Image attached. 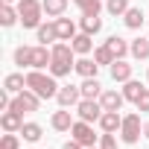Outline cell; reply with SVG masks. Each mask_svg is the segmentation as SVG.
I'll list each match as a JSON object with an SVG mask.
<instances>
[{
  "mask_svg": "<svg viewBox=\"0 0 149 149\" xmlns=\"http://www.w3.org/2000/svg\"><path fill=\"white\" fill-rule=\"evenodd\" d=\"M94 58H97V64H108V67H111V64H114V61H117V58H114V56H111V50H108V47H105V44H102V47H97V50H94Z\"/></svg>",
  "mask_w": 149,
  "mask_h": 149,
  "instance_id": "cell-30",
  "label": "cell"
},
{
  "mask_svg": "<svg viewBox=\"0 0 149 149\" xmlns=\"http://www.w3.org/2000/svg\"><path fill=\"white\" fill-rule=\"evenodd\" d=\"M105 47L111 50V56H114V58H123L126 53H132V44H126L120 35H111V38L105 41Z\"/></svg>",
  "mask_w": 149,
  "mask_h": 149,
  "instance_id": "cell-18",
  "label": "cell"
},
{
  "mask_svg": "<svg viewBox=\"0 0 149 149\" xmlns=\"http://www.w3.org/2000/svg\"><path fill=\"white\" fill-rule=\"evenodd\" d=\"M38 41L47 47V44H53V41H58V29H56V21L53 24H41L38 26Z\"/></svg>",
  "mask_w": 149,
  "mask_h": 149,
  "instance_id": "cell-21",
  "label": "cell"
},
{
  "mask_svg": "<svg viewBox=\"0 0 149 149\" xmlns=\"http://www.w3.org/2000/svg\"><path fill=\"white\" fill-rule=\"evenodd\" d=\"M50 53H53V61H50V73L56 79H61V76H67L70 70H76V53H73V47L70 44H64V41H56L53 47H50Z\"/></svg>",
  "mask_w": 149,
  "mask_h": 149,
  "instance_id": "cell-1",
  "label": "cell"
},
{
  "mask_svg": "<svg viewBox=\"0 0 149 149\" xmlns=\"http://www.w3.org/2000/svg\"><path fill=\"white\" fill-rule=\"evenodd\" d=\"M0 149H18V137H15V132H6V134H3Z\"/></svg>",
  "mask_w": 149,
  "mask_h": 149,
  "instance_id": "cell-34",
  "label": "cell"
},
{
  "mask_svg": "<svg viewBox=\"0 0 149 149\" xmlns=\"http://www.w3.org/2000/svg\"><path fill=\"white\" fill-rule=\"evenodd\" d=\"M143 137H149V123H146V126H143Z\"/></svg>",
  "mask_w": 149,
  "mask_h": 149,
  "instance_id": "cell-37",
  "label": "cell"
},
{
  "mask_svg": "<svg viewBox=\"0 0 149 149\" xmlns=\"http://www.w3.org/2000/svg\"><path fill=\"white\" fill-rule=\"evenodd\" d=\"M3 3H15V0H3Z\"/></svg>",
  "mask_w": 149,
  "mask_h": 149,
  "instance_id": "cell-38",
  "label": "cell"
},
{
  "mask_svg": "<svg viewBox=\"0 0 149 149\" xmlns=\"http://www.w3.org/2000/svg\"><path fill=\"white\" fill-rule=\"evenodd\" d=\"M123 21H126L129 29H140V24H143V9H140V6H129V12L123 15Z\"/></svg>",
  "mask_w": 149,
  "mask_h": 149,
  "instance_id": "cell-24",
  "label": "cell"
},
{
  "mask_svg": "<svg viewBox=\"0 0 149 149\" xmlns=\"http://www.w3.org/2000/svg\"><path fill=\"white\" fill-rule=\"evenodd\" d=\"M76 73H79V76L82 79H91V76H97V73H100V64H97V58H76Z\"/></svg>",
  "mask_w": 149,
  "mask_h": 149,
  "instance_id": "cell-15",
  "label": "cell"
},
{
  "mask_svg": "<svg viewBox=\"0 0 149 149\" xmlns=\"http://www.w3.org/2000/svg\"><path fill=\"white\" fill-rule=\"evenodd\" d=\"M18 21H21V12L12 9V3H3V6H0V24H3V26H15Z\"/></svg>",
  "mask_w": 149,
  "mask_h": 149,
  "instance_id": "cell-23",
  "label": "cell"
},
{
  "mask_svg": "<svg viewBox=\"0 0 149 149\" xmlns=\"http://www.w3.org/2000/svg\"><path fill=\"white\" fill-rule=\"evenodd\" d=\"M94 35H88V32H79L76 38L70 41V47H73V53H79V56H88L91 53V47H94V41H91Z\"/></svg>",
  "mask_w": 149,
  "mask_h": 149,
  "instance_id": "cell-19",
  "label": "cell"
},
{
  "mask_svg": "<svg viewBox=\"0 0 149 149\" xmlns=\"http://www.w3.org/2000/svg\"><path fill=\"white\" fill-rule=\"evenodd\" d=\"M146 79H149V70H146Z\"/></svg>",
  "mask_w": 149,
  "mask_h": 149,
  "instance_id": "cell-39",
  "label": "cell"
},
{
  "mask_svg": "<svg viewBox=\"0 0 149 149\" xmlns=\"http://www.w3.org/2000/svg\"><path fill=\"white\" fill-rule=\"evenodd\" d=\"M61 149H85V146H82V143H79V140H73V137H70V140H67V143H64V146H61Z\"/></svg>",
  "mask_w": 149,
  "mask_h": 149,
  "instance_id": "cell-36",
  "label": "cell"
},
{
  "mask_svg": "<svg viewBox=\"0 0 149 149\" xmlns=\"http://www.w3.org/2000/svg\"><path fill=\"white\" fill-rule=\"evenodd\" d=\"M70 134H73V140H79L85 149H88V146H94V143H97V137H100V134H94V126H91V123H85V120H76V123H73Z\"/></svg>",
  "mask_w": 149,
  "mask_h": 149,
  "instance_id": "cell-7",
  "label": "cell"
},
{
  "mask_svg": "<svg viewBox=\"0 0 149 149\" xmlns=\"http://www.w3.org/2000/svg\"><path fill=\"white\" fill-rule=\"evenodd\" d=\"M140 132H143L140 114H126L123 117V126H120V140L123 143H137L140 140Z\"/></svg>",
  "mask_w": 149,
  "mask_h": 149,
  "instance_id": "cell-5",
  "label": "cell"
},
{
  "mask_svg": "<svg viewBox=\"0 0 149 149\" xmlns=\"http://www.w3.org/2000/svg\"><path fill=\"white\" fill-rule=\"evenodd\" d=\"M29 58H32V47H18L15 50V64L18 67H29Z\"/></svg>",
  "mask_w": 149,
  "mask_h": 149,
  "instance_id": "cell-31",
  "label": "cell"
},
{
  "mask_svg": "<svg viewBox=\"0 0 149 149\" xmlns=\"http://www.w3.org/2000/svg\"><path fill=\"white\" fill-rule=\"evenodd\" d=\"M56 29H58V41H73L79 32H76V24L70 18H56Z\"/></svg>",
  "mask_w": 149,
  "mask_h": 149,
  "instance_id": "cell-11",
  "label": "cell"
},
{
  "mask_svg": "<svg viewBox=\"0 0 149 149\" xmlns=\"http://www.w3.org/2000/svg\"><path fill=\"white\" fill-rule=\"evenodd\" d=\"M79 91H82V100H100V97H102V85H100L97 76L85 79V82L79 85Z\"/></svg>",
  "mask_w": 149,
  "mask_h": 149,
  "instance_id": "cell-13",
  "label": "cell"
},
{
  "mask_svg": "<svg viewBox=\"0 0 149 149\" xmlns=\"http://www.w3.org/2000/svg\"><path fill=\"white\" fill-rule=\"evenodd\" d=\"M132 56H134V58H149V38L132 41Z\"/></svg>",
  "mask_w": 149,
  "mask_h": 149,
  "instance_id": "cell-29",
  "label": "cell"
},
{
  "mask_svg": "<svg viewBox=\"0 0 149 149\" xmlns=\"http://www.w3.org/2000/svg\"><path fill=\"white\" fill-rule=\"evenodd\" d=\"M18 12H21L24 29H38L41 26V15H44V3L41 0H18Z\"/></svg>",
  "mask_w": 149,
  "mask_h": 149,
  "instance_id": "cell-3",
  "label": "cell"
},
{
  "mask_svg": "<svg viewBox=\"0 0 149 149\" xmlns=\"http://www.w3.org/2000/svg\"><path fill=\"white\" fill-rule=\"evenodd\" d=\"M134 105H137V111H140V114H143V111H149V91H143V94H140V100H137Z\"/></svg>",
  "mask_w": 149,
  "mask_h": 149,
  "instance_id": "cell-35",
  "label": "cell"
},
{
  "mask_svg": "<svg viewBox=\"0 0 149 149\" xmlns=\"http://www.w3.org/2000/svg\"><path fill=\"white\" fill-rule=\"evenodd\" d=\"M82 32H88V35H97L100 29H102V18L100 15H82Z\"/></svg>",
  "mask_w": 149,
  "mask_h": 149,
  "instance_id": "cell-25",
  "label": "cell"
},
{
  "mask_svg": "<svg viewBox=\"0 0 149 149\" xmlns=\"http://www.w3.org/2000/svg\"><path fill=\"white\" fill-rule=\"evenodd\" d=\"M50 126H53L56 132H70V129H73V117H70V111H67V108L56 111L53 120H50Z\"/></svg>",
  "mask_w": 149,
  "mask_h": 149,
  "instance_id": "cell-16",
  "label": "cell"
},
{
  "mask_svg": "<svg viewBox=\"0 0 149 149\" xmlns=\"http://www.w3.org/2000/svg\"><path fill=\"white\" fill-rule=\"evenodd\" d=\"M38 105H41V97L35 94V91H29V88H24L21 94H15V100H12V111H18V114H29V111H38Z\"/></svg>",
  "mask_w": 149,
  "mask_h": 149,
  "instance_id": "cell-4",
  "label": "cell"
},
{
  "mask_svg": "<svg viewBox=\"0 0 149 149\" xmlns=\"http://www.w3.org/2000/svg\"><path fill=\"white\" fill-rule=\"evenodd\" d=\"M105 9H108L111 15H117V18H120V15H126V12H129V0H108Z\"/></svg>",
  "mask_w": 149,
  "mask_h": 149,
  "instance_id": "cell-32",
  "label": "cell"
},
{
  "mask_svg": "<svg viewBox=\"0 0 149 149\" xmlns=\"http://www.w3.org/2000/svg\"><path fill=\"white\" fill-rule=\"evenodd\" d=\"M120 126H123V117L117 114V111H102V117H100V129L102 132H120Z\"/></svg>",
  "mask_w": 149,
  "mask_h": 149,
  "instance_id": "cell-14",
  "label": "cell"
},
{
  "mask_svg": "<svg viewBox=\"0 0 149 149\" xmlns=\"http://www.w3.org/2000/svg\"><path fill=\"white\" fill-rule=\"evenodd\" d=\"M3 88H6L9 94H21V91L26 88V76H21V73H9V76L3 79Z\"/></svg>",
  "mask_w": 149,
  "mask_h": 149,
  "instance_id": "cell-20",
  "label": "cell"
},
{
  "mask_svg": "<svg viewBox=\"0 0 149 149\" xmlns=\"http://www.w3.org/2000/svg\"><path fill=\"white\" fill-rule=\"evenodd\" d=\"M50 61H53V53H50L44 44L32 47V58H29V67H32V70H44V67H50Z\"/></svg>",
  "mask_w": 149,
  "mask_h": 149,
  "instance_id": "cell-9",
  "label": "cell"
},
{
  "mask_svg": "<svg viewBox=\"0 0 149 149\" xmlns=\"http://www.w3.org/2000/svg\"><path fill=\"white\" fill-rule=\"evenodd\" d=\"M100 149H117V137L111 132H102L100 134Z\"/></svg>",
  "mask_w": 149,
  "mask_h": 149,
  "instance_id": "cell-33",
  "label": "cell"
},
{
  "mask_svg": "<svg viewBox=\"0 0 149 149\" xmlns=\"http://www.w3.org/2000/svg\"><path fill=\"white\" fill-rule=\"evenodd\" d=\"M79 9H82V15H100L102 12V3L100 0H73Z\"/></svg>",
  "mask_w": 149,
  "mask_h": 149,
  "instance_id": "cell-27",
  "label": "cell"
},
{
  "mask_svg": "<svg viewBox=\"0 0 149 149\" xmlns=\"http://www.w3.org/2000/svg\"><path fill=\"white\" fill-rule=\"evenodd\" d=\"M102 102L100 100H82L79 105H76V114H79V120H85V123H100V117H102Z\"/></svg>",
  "mask_w": 149,
  "mask_h": 149,
  "instance_id": "cell-6",
  "label": "cell"
},
{
  "mask_svg": "<svg viewBox=\"0 0 149 149\" xmlns=\"http://www.w3.org/2000/svg\"><path fill=\"white\" fill-rule=\"evenodd\" d=\"M111 79H114V82H129V79H132V64L123 61V58H117V61L111 64Z\"/></svg>",
  "mask_w": 149,
  "mask_h": 149,
  "instance_id": "cell-17",
  "label": "cell"
},
{
  "mask_svg": "<svg viewBox=\"0 0 149 149\" xmlns=\"http://www.w3.org/2000/svg\"><path fill=\"white\" fill-rule=\"evenodd\" d=\"M0 126H3V132H21V126H24V114H18V111H3V117H0Z\"/></svg>",
  "mask_w": 149,
  "mask_h": 149,
  "instance_id": "cell-12",
  "label": "cell"
},
{
  "mask_svg": "<svg viewBox=\"0 0 149 149\" xmlns=\"http://www.w3.org/2000/svg\"><path fill=\"white\" fill-rule=\"evenodd\" d=\"M100 102H102V108H105V111H120V108H123V102H126V97H123V91H120V94H117V91H102Z\"/></svg>",
  "mask_w": 149,
  "mask_h": 149,
  "instance_id": "cell-10",
  "label": "cell"
},
{
  "mask_svg": "<svg viewBox=\"0 0 149 149\" xmlns=\"http://www.w3.org/2000/svg\"><path fill=\"white\" fill-rule=\"evenodd\" d=\"M26 88L35 91L41 100H50V97H58V85H56V76L53 73H41V70H29L26 73Z\"/></svg>",
  "mask_w": 149,
  "mask_h": 149,
  "instance_id": "cell-2",
  "label": "cell"
},
{
  "mask_svg": "<svg viewBox=\"0 0 149 149\" xmlns=\"http://www.w3.org/2000/svg\"><path fill=\"white\" fill-rule=\"evenodd\" d=\"M146 38H149V35H146Z\"/></svg>",
  "mask_w": 149,
  "mask_h": 149,
  "instance_id": "cell-41",
  "label": "cell"
},
{
  "mask_svg": "<svg viewBox=\"0 0 149 149\" xmlns=\"http://www.w3.org/2000/svg\"><path fill=\"white\" fill-rule=\"evenodd\" d=\"M21 134H24V140L35 143V140H41V126L38 123H24L21 126Z\"/></svg>",
  "mask_w": 149,
  "mask_h": 149,
  "instance_id": "cell-28",
  "label": "cell"
},
{
  "mask_svg": "<svg viewBox=\"0 0 149 149\" xmlns=\"http://www.w3.org/2000/svg\"><path fill=\"white\" fill-rule=\"evenodd\" d=\"M143 91H146V88H143L140 82H134V79H129V82H123V97H126L129 102H137Z\"/></svg>",
  "mask_w": 149,
  "mask_h": 149,
  "instance_id": "cell-26",
  "label": "cell"
},
{
  "mask_svg": "<svg viewBox=\"0 0 149 149\" xmlns=\"http://www.w3.org/2000/svg\"><path fill=\"white\" fill-rule=\"evenodd\" d=\"M58 105L61 108H70V105H79L82 102V91L76 88V85H64V88H58Z\"/></svg>",
  "mask_w": 149,
  "mask_h": 149,
  "instance_id": "cell-8",
  "label": "cell"
},
{
  "mask_svg": "<svg viewBox=\"0 0 149 149\" xmlns=\"http://www.w3.org/2000/svg\"><path fill=\"white\" fill-rule=\"evenodd\" d=\"M44 3V15L47 18H61L67 9V0H41Z\"/></svg>",
  "mask_w": 149,
  "mask_h": 149,
  "instance_id": "cell-22",
  "label": "cell"
},
{
  "mask_svg": "<svg viewBox=\"0 0 149 149\" xmlns=\"http://www.w3.org/2000/svg\"><path fill=\"white\" fill-rule=\"evenodd\" d=\"M88 149H97V146H88Z\"/></svg>",
  "mask_w": 149,
  "mask_h": 149,
  "instance_id": "cell-40",
  "label": "cell"
}]
</instances>
